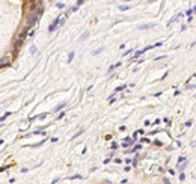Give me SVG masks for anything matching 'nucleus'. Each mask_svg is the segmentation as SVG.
<instances>
[{
	"instance_id": "nucleus-2",
	"label": "nucleus",
	"mask_w": 196,
	"mask_h": 184,
	"mask_svg": "<svg viewBox=\"0 0 196 184\" xmlns=\"http://www.w3.org/2000/svg\"><path fill=\"white\" fill-rule=\"evenodd\" d=\"M63 107H65V104H61V106H57V107H56V112H59V110H62Z\"/></svg>"
},
{
	"instance_id": "nucleus-4",
	"label": "nucleus",
	"mask_w": 196,
	"mask_h": 184,
	"mask_svg": "<svg viewBox=\"0 0 196 184\" xmlns=\"http://www.w3.org/2000/svg\"><path fill=\"white\" fill-rule=\"evenodd\" d=\"M124 88H125V85H124V86H119V88H116L115 94H116V92H119V91H122V89H124Z\"/></svg>"
},
{
	"instance_id": "nucleus-1",
	"label": "nucleus",
	"mask_w": 196,
	"mask_h": 184,
	"mask_svg": "<svg viewBox=\"0 0 196 184\" xmlns=\"http://www.w3.org/2000/svg\"><path fill=\"white\" fill-rule=\"evenodd\" d=\"M63 20H65V17H61V18H57V20H56V23H53V24L50 26V30L53 32V30H54V29H56V27H57V26H61V24H63Z\"/></svg>"
},
{
	"instance_id": "nucleus-3",
	"label": "nucleus",
	"mask_w": 196,
	"mask_h": 184,
	"mask_svg": "<svg viewBox=\"0 0 196 184\" xmlns=\"http://www.w3.org/2000/svg\"><path fill=\"white\" fill-rule=\"evenodd\" d=\"M79 178H81V175H74V176H71L70 180H79Z\"/></svg>"
}]
</instances>
